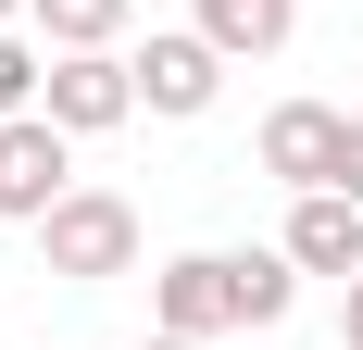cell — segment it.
<instances>
[{
	"label": "cell",
	"mask_w": 363,
	"mask_h": 350,
	"mask_svg": "<svg viewBox=\"0 0 363 350\" xmlns=\"http://www.w3.org/2000/svg\"><path fill=\"white\" fill-rule=\"evenodd\" d=\"M276 250H289L301 276H338V288H351V276H363V201H351V188H301Z\"/></svg>",
	"instance_id": "obj_7"
},
{
	"label": "cell",
	"mask_w": 363,
	"mask_h": 350,
	"mask_svg": "<svg viewBox=\"0 0 363 350\" xmlns=\"http://www.w3.org/2000/svg\"><path fill=\"white\" fill-rule=\"evenodd\" d=\"M289 300H301V263H289V250H238V313H251V325H289Z\"/></svg>",
	"instance_id": "obj_10"
},
{
	"label": "cell",
	"mask_w": 363,
	"mask_h": 350,
	"mask_svg": "<svg viewBox=\"0 0 363 350\" xmlns=\"http://www.w3.org/2000/svg\"><path fill=\"white\" fill-rule=\"evenodd\" d=\"M338 138H351V113H338V101H276V113H263V138H251V163L301 201V188H338Z\"/></svg>",
	"instance_id": "obj_6"
},
{
	"label": "cell",
	"mask_w": 363,
	"mask_h": 350,
	"mask_svg": "<svg viewBox=\"0 0 363 350\" xmlns=\"http://www.w3.org/2000/svg\"><path fill=\"white\" fill-rule=\"evenodd\" d=\"M338 350H363V276L338 288Z\"/></svg>",
	"instance_id": "obj_12"
},
{
	"label": "cell",
	"mask_w": 363,
	"mask_h": 350,
	"mask_svg": "<svg viewBox=\"0 0 363 350\" xmlns=\"http://www.w3.org/2000/svg\"><path fill=\"white\" fill-rule=\"evenodd\" d=\"M125 13L138 0H38L26 26H38V50H125Z\"/></svg>",
	"instance_id": "obj_9"
},
{
	"label": "cell",
	"mask_w": 363,
	"mask_h": 350,
	"mask_svg": "<svg viewBox=\"0 0 363 350\" xmlns=\"http://www.w3.org/2000/svg\"><path fill=\"white\" fill-rule=\"evenodd\" d=\"M38 263H50L63 288L138 276V201H125V188H63V201H50V225H38Z\"/></svg>",
	"instance_id": "obj_1"
},
{
	"label": "cell",
	"mask_w": 363,
	"mask_h": 350,
	"mask_svg": "<svg viewBox=\"0 0 363 350\" xmlns=\"http://www.w3.org/2000/svg\"><path fill=\"white\" fill-rule=\"evenodd\" d=\"M26 13H38V0H0V26H26Z\"/></svg>",
	"instance_id": "obj_15"
},
{
	"label": "cell",
	"mask_w": 363,
	"mask_h": 350,
	"mask_svg": "<svg viewBox=\"0 0 363 350\" xmlns=\"http://www.w3.org/2000/svg\"><path fill=\"white\" fill-rule=\"evenodd\" d=\"M125 63H138V113H163V125H201V113L225 101V50L201 26H150Z\"/></svg>",
	"instance_id": "obj_2"
},
{
	"label": "cell",
	"mask_w": 363,
	"mask_h": 350,
	"mask_svg": "<svg viewBox=\"0 0 363 350\" xmlns=\"http://www.w3.org/2000/svg\"><path fill=\"white\" fill-rule=\"evenodd\" d=\"M201 38H213L225 63H263V50L301 38V0H201Z\"/></svg>",
	"instance_id": "obj_8"
},
{
	"label": "cell",
	"mask_w": 363,
	"mask_h": 350,
	"mask_svg": "<svg viewBox=\"0 0 363 350\" xmlns=\"http://www.w3.org/2000/svg\"><path fill=\"white\" fill-rule=\"evenodd\" d=\"M138 350H213V338H163V325H150V338H138Z\"/></svg>",
	"instance_id": "obj_14"
},
{
	"label": "cell",
	"mask_w": 363,
	"mask_h": 350,
	"mask_svg": "<svg viewBox=\"0 0 363 350\" xmlns=\"http://www.w3.org/2000/svg\"><path fill=\"white\" fill-rule=\"evenodd\" d=\"M38 88H50V50H38L26 26H0V125H13V113H38Z\"/></svg>",
	"instance_id": "obj_11"
},
{
	"label": "cell",
	"mask_w": 363,
	"mask_h": 350,
	"mask_svg": "<svg viewBox=\"0 0 363 350\" xmlns=\"http://www.w3.org/2000/svg\"><path fill=\"white\" fill-rule=\"evenodd\" d=\"M338 188L363 201V113H351V138H338Z\"/></svg>",
	"instance_id": "obj_13"
},
{
	"label": "cell",
	"mask_w": 363,
	"mask_h": 350,
	"mask_svg": "<svg viewBox=\"0 0 363 350\" xmlns=\"http://www.w3.org/2000/svg\"><path fill=\"white\" fill-rule=\"evenodd\" d=\"M63 188H75V138L50 113H13V125H0V225H50Z\"/></svg>",
	"instance_id": "obj_4"
},
{
	"label": "cell",
	"mask_w": 363,
	"mask_h": 350,
	"mask_svg": "<svg viewBox=\"0 0 363 350\" xmlns=\"http://www.w3.org/2000/svg\"><path fill=\"white\" fill-rule=\"evenodd\" d=\"M38 113H50L63 138H113V125L138 113V63H125V50H50Z\"/></svg>",
	"instance_id": "obj_3"
},
{
	"label": "cell",
	"mask_w": 363,
	"mask_h": 350,
	"mask_svg": "<svg viewBox=\"0 0 363 350\" xmlns=\"http://www.w3.org/2000/svg\"><path fill=\"white\" fill-rule=\"evenodd\" d=\"M150 325H163V338H225V325H251L238 313V250H176V263L150 276Z\"/></svg>",
	"instance_id": "obj_5"
}]
</instances>
